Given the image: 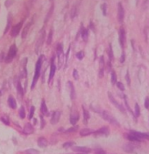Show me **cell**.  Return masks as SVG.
<instances>
[{
  "label": "cell",
  "instance_id": "45",
  "mask_svg": "<svg viewBox=\"0 0 149 154\" xmlns=\"http://www.w3.org/2000/svg\"><path fill=\"white\" fill-rule=\"evenodd\" d=\"M95 153L96 154H106L105 151H104V150H102V149H96V150L95 151Z\"/></svg>",
  "mask_w": 149,
  "mask_h": 154
},
{
  "label": "cell",
  "instance_id": "36",
  "mask_svg": "<svg viewBox=\"0 0 149 154\" xmlns=\"http://www.w3.org/2000/svg\"><path fill=\"white\" fill-rule=\"evenodd\" d=\"M101 9H102V11H103V14L104 15V16H106L107 15V4H103L101 6Z\"/></svg>",
  "mask_w": 149,
  "mask_h": 154
},
{
  "label": "cell",
  "instance_id": "40",
  "mask_svg": "<svg viewBox=\"0 0 149 154\" xmlns=\"http://www.w3.org/2000/svg\"><path fill=\"white\" fill-rule=\"evenodd\" d=\"M78 129V127L77 126H74V127H72V128H69V129H68L66 130V133H70V132H75V131H76Z\"/></svg>",
  "mask_w": 149,
  "mask_h": 154
},
{
  "label": "cell",
  "instance_id": "35",
  "mask_svg": "<svg viewBox=\"0 0 149 154\" xmlns=\"http://www.w3.org/2000/svg\"><path fill=\"white\" fill-rule=\"evenodd\" d=\"M75 56H76V58L78 60H83V57H84V53H83V51H80V52H78L76 54H75Z\"/></svg>",
  "mask_w": 149,
  "mask_h": 154
},
{
  "label": "cell",
  "instance_id": "4",
  "mask_svg": "<svg viewBox=\"0 0 149 154\" xmlns=\"http://www.w3.org/2000/svg\"><path fill=\"white\" fill-rule=\"evenodd\" d=\"M44 40H45V30L42 29L40 32V33H39V38H38L37 41H36V46H35L36 54L38 53L39 50H40V48L41 47V46H42Z\"/></svg>",
  "mask_w": 149,
  "mask_h": 154
},
{
  "label": "cell",
  "instance_id": "38",
  "mask_svg": "<svg viewBox=\"0 0 149 154\" xmlns=\"http://www.w3.org/2000/svg\"><path fill=\"white\" fill-rule=\"evenodd\" d=\"M34 107L32 106L31 107V109H30V113H29V116H28V118L29 119H32L33 118V114H34Z\"/></svg>",
  "mask_w": 149,
  "mask_h": 154
},
{
  "label": "cell",
  "instance_id": "28",
  "mask_svg": "<svg viewBox=\"0 0 149 154\" xmlns=\"http://www.w3.org/2000/svg\"><path fill=\"white\" fill-rule=\"evenodd\" d=\"M25 154H40V151L35 149H28L25 151Z\"/></svg>",
  "mask_w": 149,
  "mask_h": 154
},
{
  "label": "cell",
  "instance_id": "22",
  "mask_svg": "<svg viewBox=\"0 0 149 154\" xmlns=\"http://www.w3.org/2000/svg\"><path fill=\"white\" fill-rule=\"evenodd\" d=\"M40 110H41V113H42L43 115H45V116H48V108H47L45 101H42V103H41Z\"/></svg>",
  "mask_w": 149,
  "mask_h": 154
},
{
  "label": "cell",
  "instance_id": "47",
  "mask_svg": "<svg viewBox=\"0 0 149 154\" xmlns=\"http://www.w3.org/2000/svg\"><path fill=\"white\" fill-rule=\"evenodd\" d=\"M44 126H45V121H44L42 116H41V129H43Z\"/></svg>",
  "mask_w": 149,
  "mask_h": 154
},
{
  "label": "cell",
  "instance_id": "17",
  "mask_svg": "<svg viewBox=\"0 0 149 154\" xmlns=\"http://www.w3.org/2000/svg\"><path fill=\"white\" fill-rule=\"evenodd\" d=\"M8 105L10 106V108L12 109H16L17 107V103L15 98L12 95H10L8 97Z\"/></svg>",
  "mask_w": 149,
  "mask_h": 154
},
{
  "label": "cell",
  "instance_id": "32",
  "mask_svg": "<svg viewBox=\"0 0 149 154\" xmlns=\"http://www.w3.org/2000/svg\"><path fill=\"white\" fill-rule=\"evenodd\" d=\"M19 116L21 117V118H25V108L24 107H21V108L19 109Z\"/></svg>",
  "mask_w": 149,
  "mask_h": 154
},
{
  "label": "cell",
  "instance_id": "29",
  "mask_svg": "<svg viewBox=\"0 0 149 154\" xmlns=\"http://www.w3.org/2000/svg\"><path fill=\"white\" fill-rule=\"evenodd\" d=\"M140 106H138V103H136L135 104V117H138L140 116Z\"/></svg>",
  "mask_w": 149,
  "mask_h": 154
},
{
  "label": "cell",
  "instance_id": "30",
  "mask_svg": "<svg viewBox=\"0 0 149 154\" xmlns=\"http://www.w3.org/2000/svg\"><path fill=\"white\" fill-rule=\"evenodd\" d=\"M52 40H53V31H50L48 33V40H47V43H48V45H50L52 43Z\"/></svg>",
  "mask_w": 149,
  "mask_h": 154
},
{
  "label": "cell",
  "instance_id": "20",
  "mask_svg": "<svg viewBox=\"0 0 149 154\" xmlns=\"http://www.w3.org/2000/svg\"><path fill=\"white\" fill-rule=\"evenodd\" d=\"M69 88H70V97H71L72 100H75V96H76V94H75L74 85H73V83L71 82H69Z\"/></svg>",
  "mask_w": 149,
  "mask_h": 154
},
{
  "label": "cell",
  "instance_id": "26",
  "mask_svg": "<svg viewBox=\"0 0 149 154\" xmlns=\"http://www.w3.org/2000/svg\"><path fill=\"white\" fill-rule=\"evenodd\" d=\"M7 25H6V30H4V34L8 32V30L10 29V26H11V23H12V16H11V14L9 15V17H8V19H7Z\"/></svg>",
  "mask_w": 149,
  "mask_h": 154
},
{
  "label": "cell",
  "instance_id": "11",
  "mask_svg": "<svg viewBox=\"0 0 149 154\" xmlns=\"http://www.w3.org/2000/svg\"><path fill=\"white\" fill-rule=\"evenodd\" d=\"M135 147H136L135 145L131 144V143H128V144H125V145H123V150H124L125 152L131 153V152H132V151H134Z\"/></svg>",
  "mask_w": 149,
  "mask_h": 154
},
{
  "label": "cell",
  "instance_id": "31",
  "mask_svg": "<svg viewBox=\"0 0 149 154\" xmlns=\"http://www.w3.org/2000/svg\"><path fill=\"white\" fill-rule=\"evenodd\" d=\"M117 82V75L114 71H111V83L112 84H116Z\"/></svg>",
  "mask_w": 149,
  "mask_h": 154
},
{
  "label": "cell",
  "instance_id": "16",
  "mask_svg": "<svg viewBox=\"0 0 149 154\" xmlns=\"http://www.w3.org/2000/svg\"><path fill=\"white\" fill-rule=\"evenodd\" d=\"M55 71H56V67L54 63V58L52 59L51 61V67H50V74H49V82H50V81L53 79L54 74H55Z\"/></svg>",
  "mask_w": 149,
  "mask_h": 154
},
{
  "label": "cell",
  "instance_id": "34",
  "mask_svg": "<svg viewBox=\"0 0 149 154\" xmlns=\"http://www.w3.org/2000/svg\"><path fill=\"white\" fill-rule=\"evenodd\" d=\"M113 52H112V47H111V45L109 46V59L110 61H112L113 60Z\"/></svg>",
  "mask_w": 149,
  "mask_h": 154
},
{
  "label": "cell",
  "instance_id": "50",
  "mask_svg": "<svg viewBox=\"0 0 149 154\" xmlns=\"http://www.w3.org/2000/svg\"><path fill=\"white\" fill-rule=\"evenodd\" d=\"M146 139L149 140V133H146Z\"/></svg>",
  "mask_w": 149,
  "mask_h": 154
},
{
  "label": "cell",
  "instance_id": "44",
  "mask_svg": "<svg viewBox=\"0 0 149 154\" xmlns=\"http://www.w3.org/2000/svg\"><path fill=\"white\" fill-rule=\"evenodd\" d=\"M0 120H1L2 122H4V124H6V125H9V124H10L9 120H8V119H6V117H0Z\"/></svg>",
  "mask_w": 149,
  "mask_h": 154
},
{
  "label": "cell",
  "instance_id": "15",
  "mask_svg": "<svg viewBox=\"0 0 149 154\" xmlns=\"http://www.w3.org/2000/svg\"><path fill=\"white\" fill-rule=\"evenodd\" d=\"M125 42V29L121 28L119 30V43L122 47L124 46Z\"/></svg>",
  "mask_w": 149,
  "mask_h": 154
},
{
  "label": "cell",
  "instance_id": "49",
  "mask_svg": "<svg viewBox=\"0 0 149 154\" xmlns=\"http://www.w3.org/2000/svg\"><path fill=\"white\" fill-rule=\"evenodd\" d=\"M124 61H125V54H123L121 57V62H124Z\"/></svg>",
  "mask_w": 149,
  "mask_h": 154
},
{
  "label": "cell",
  "instance_id": "14",
  "mask_svg": "<svg viewBox=\"0 0 149 154\" xmlns=\"http://www.w3.org/2000/svg\"><path fill=\"white\" fill-rule=\"evenodd\" d=\"M78 120H79V113L76 111L72 112V114L70 115V123H71V124L75 125Z\"/></svg>",
  "mask_w": 149,
  "mask_h": 154
},
{
  "label": "cell",
  "instance_id": "43",
  "mask_svg": "<svg viewBox=\"0 0 149 154\" xmlns=\"http://www.w3.org/2000/svg\"><path fill=\"white\" fill-rule=\"evenodd\" d=\"M116 83H117V87L119 88L120 90H122V91L125 90V87H124V85H123L122 82H116Z\"/></svg>",
  "mask_w": 149,
  "mask_h": 154
},
{
  "label": "cell",
  "instance_id": "52",
  "mask_svg": "<svg viewBox=\"0 0 149 154\" xmlns=\"http://www.w3.org/2000/svg\"><path fill=\"white\" fill-rule=\"evenodd\" d=\"M84 154H86V153H84Z\"/></svg>",
  "mask_w": 149,
  "mask_h": 154
},
{
  "label": "cell",
  "instance_id": "33",
  "mask_svg": "<svg viewBox=\"0 0 149 154\" xmlns=\"http://www.w3.org/2000/svg\"><path fill=\"white\" fill-rule=\"evenodd\" d=\"M17 89H18V92H19V95H23L24 92H23V88H22V86L20 84L19 82H18V84H17Z\"/></svg>",
  "mask_w": 149,
  "mask_h": 154
},
{
  "label": "cell",
  "instance_id": "39",
  "mask_svg": "<svg viewBox=\"0 0 149 154\" xmlns=\"http://www.w3.org/2000/svg\"><path fill=\"white\" fill-rule=\"evenodd\" d=\"M74 145H75L74 142H67V143H64L62 146H63L64 148H69V147H71V146H73Z\"/></svg>",
  "mask_w": 149,
  "mask_h": 154
},
{
  "label": "cell",
  "instance_id": "46",
  "mask_svg": "<svg viewBox=\"0 0 149 154\" xmlns=\"http://www.w3.org/2000/svg\"><path fill=\"white\" fill-rule=\"evenodd\" d=\"M104 76V68H100V71H99V77L102 78Z\"/></svg>",
  "mask_w": 149,
  "mask_h": 154
},
{
  "label": "cell",
  "instance_id": "5",
  "mask_svg": "<svg viewBox=\"0 0 149 154\" xmlns=\"http://www.w3.org/2000/svg\"><path fill=\"white\" fill-rule=\"evenodd\" d=\"M108 96H109L110 101H111V103L114 104V106L116 107V108L119 109V110L122 112V113H124V114H125V108H124V106L121 105V104H120V103H119V102H117L116 100H115V98L113 97V95H112L110 92L108 93Z\"/></svg>",
  "mask_w": 149,
  "mask_h": 154
},
{
  "label": "cell",
  "instance_id": "19",
  "mask_svg": "<svg viewBox=\"0 0 149 154\" xmlns=\"http://www.w3.org/2000/svg\"><path fill=\"white\" fill-rule=\"evenodd\" d=\"M48 145V142L45 137H40L38 139V145L40 146V147H41V148L47 147Z\"/></svg>",
  "mask_w": 149,
  "mask_h": 154
},
{
  "label": "cell",
  "instance_id": "9",
  "mask_svg": "<svg viewBox=\"0 0 149 154\" xmlns=\"http://www.w3.org/2000/svg\"><path fill=\"white\" fill-rule=\"evenodd\" d=\"M124 17H125L124 8L122 6V4L119 3V8H117V19H119V21L122 22L124 20Z\"/></svg>",
  "mask_w": 149,
  "mask_h": 154
},
{
  "label": "cell",
  "instance_id": "10",
  "mask_svg": "<svg viewBox=\"0 0 149 154\" xmlns=\"http://www.w3.org/2000/svg\"><path fill=\"white\" fill-rule=\"evenodd\" d=\"M60 117H61V112L60 111H54L51 117V124H56L59 122Z\"/></svg>",
  "mask_w": 149,
  "mask_h": 154
},
{
  "label": "cell",
  "instance_id": "23",
  "mask_svg": "<svg viewBox=\"0 0 149 154\" xmlns=\"http://www.w3.org/2000/svg\"><path fill=\"white\" fill-rule=\"evenodd\" d=\"M83 123L87 124L89 119H90V113H89L87 109H84V107H83Z\"/></svg>",
  "mask_w": 149,
  "mask_h": 154
},
{
  "label": "cell",
  "instance_id": "42",
  "mask_svg": "<svg viewBox=\"0 0 149 154\" xmlns=\"http://www.w3.org/2000/svg\"><path fill=\"white\" fill-rule=\"evenodd\" d=\"M73 77L75 78V80H78V78H79V75H78L76 69H74V71H73Z\"/></svg>",
  "mask_w": 149,
  "mask_h": 154
},
{
  "label": "cell",
  "instance_id": "7",
  "mask_svg": "<svg viewBox=\"0 0 149 154\" xmlns=\"http://www.w3.org/2000/svg\"><path fill=\"white\" fill-rule=\"evenodd\" d=\"M73 151L81 153H90L91 151L90 149L86 147V146H75V147H73Z\"/></svg>",
  "mask_w": 149,
  "mask_h": 154
},
{
  "label": "cell",
  "instance_id": "18",
  "mask_svg": "<svg viewBox=\"0 0 149 154\" xmlns=\"http://www.w3.org/2000/svg\"><path fill=\"white\" fill-rule=\"evenodd\" d=\"M92 133H94V130H91V129H89V128H84V129L80 130V135L82 136V137L89 136V135L92 134Z\"/></svg>",
  "mask_w": 149,
  "mask_h": 154
},
{
  "label": "cell",
  "instance_id": "1",
  "mask_svg": "<svg viewBox=\"0 0 149 154\" xmlns=\"http://www.w3.org/2000/svg\"><path fill=\"white\" fill-rule=\"evenodd\" d=\"M43 59H44V55H40V58L38 59L37 62H36V66H35V73H34V76H33V83H32V88H34V86L37 82V81L40 77V68L41 66H42L43 63Z\"/></svg>",
  "mask_w": 149,
  "mask_h": 154
},
{
  "label": "cell",
  "instance_id": "37",
  "mask_svg": "<svg viewBox=\"0 0 149 154\" xmlns=\"http://www.w3.org/2000/svg\"><path fill=\"white\" fill-rule=\"evenodd\" d=\"M14 3V0H6V3H4V6H6V7H11L12 4H13Z\"/></svg>",
  "mask_w": 149,
  "mask_h": 154
},
{
  "label": "cell",
  "instance_id": "2",
  "mask_svg": "<svg viewBox=\"0 0 149 154\" xmlns=\"http://www.w3.org/2000/svg\"><path fill=\"white\" fill-rule=\"evenodd\" d=\"M101 115H102V117H103L105 121L109 122L110 124H111L113 125H116V126H119V122L117 121V119L115 118L113 116H111L108 111H105V110L102 111Z\"/></svg>",
  "mask_w": 149,
  "mask_h": 154
},
{
  "label": "cell",
  "instance_id": "3",
  "mask_svg": "<svg viewBox=\"0 0 149 154\" xmlns=\"http://www.w3.org/2000/svg\"><path fill=\"white\" fill-rule=\"evenodd\" d=\"M16 54H17V46L16 45H12L11 47L9 49V52H8V54H7V56L6 59V63H10V62L14 59Z\"/></svg>",
  "mask_w": 149,
  "mask_h": 154
},
{
  "label": "cell",
  "instance_id": "6",
  "mask_svg": "<svg viewBox=\"0 0 149 154\" xmlns=\"http://www.w3.org/2000/svg\"><path fill=\"white\" fill-rule=\"evenodd\" d=\"M22 24H23V21L19 22V24L15 25L12 28V31H11L12 37H16L17 35H19L20 30H21V28H22Z\"/></svg>",
  "mask_w": 149,
  "mask_h": 154
},
{
  "label": "cell",
  "instance_id": "41",
  "mask_svg": "<svg viewBox=\"0 0 149 154\" xmlns=\"http://www.w3.org/2000/svg\"><path fill=\"white\" fill-rule=\"evenodd\" d=\"M144 106L146 109H149V97H146L145 99V103H144Z\"/></svg>",
  "mask_w": 149,
  "mask_h": 154
},
{
  "label": "cell",
  "instance_id": "13",
  "mask_svg": "<svg viewBox=\"0 0 149 154\" xmlns=\"http://www.w3.org/2000/svg\"><path fill=\"white\" fill-rule=\"evenodd\" d=\"M33 131H34V129H33V127L32 124H27L25 125L24 130H23V132H24V134L30 135V134H33Z\"/></svg>",
  "mask_w": 149,
  "mask_h": 154
},
{
  "label": "cell",
  "instance_id": "24",
  "mask_svg": "<svg viewBox=\"0 0 149 154\" xmlns=\"http://www.w3.org/2000/svg\"><path fill=\"white\" fill-rule=\"evenodd\" d=\"M80 33H81V34H82V37L83 39V40H88V35H89V33H88V30L87 29H85V28H83L82 26V29H81L80 31Z\"/></svg>",
  "mask_w": 149,
  "mask_h": 154
},
{
  "label": "cell",
  "instance_id": "21",
  "mask_svg": "<svg viewBox=\"0 0 149 154\" xmlns=\"http://www.w3.org/2000/svg\"><path fill=\"white\" fill-rule=\"evenodd\" d=\"M32 24H33V22H30V23H28V24L25 25V26L24 27V29H23V31H22V34H21V37L23 39H25V37H27V33H28V31H29V28L31 27Z\"/></svg>",
  "mask_w": 149,
  "mask_h": 154
},
{
  "label": "cell",
  "instance_id": "48",
  "mask_svg": "<svg viewBox=\"0 0 149 154\" xmlns=\"http://www.w3.org/2000/svg\"><path fill=\"white\" fill-rule=\"evenodd\" d=\"M126 80H127L128 85H130V79H129V74H128V72H127V74H126Z\"/></svg>",
  "mask_w": 149,
  "mask_h": 154
},
{
  "label": "cell",
  "instance_id": "51",
  "mask_svg": "<svg viewBox=\"0 0 149 154\" xmlns=\"http://www.w3.org/2000/svg\"><path fill=\"white\" fill-rule=\"evenodd\" d=\"M2 95V92H1V90H0V95Z\"/></svg>",
  "mask_w": 149,
  "mask_h": 154
},
{
  "label": "cell",
  "instance_id": "27",
  "mask_svg": "<svg viewBox=\"0 0 149 154\" xmlns=\"http://www.w3.org/2000/svg\"><path fill=\"white\" fill-rule=\"evenodd\" d=\"M53 12H54V4H52L51 7H50V10H49L48 13V15H47V17H46V19H45V22L46 23L48 22V20L51 18L52 14H53Z\"/></svg>",
  "mask_w": 149,
  "mask_h": 154
},
{
  "label": "cell",
  "instance_id": "25",
  "mask_svg": "<svg viewBox=\"0 0 149 154\" xmlns=\"http://www.w3.org/2000/svg\"><path fill=\"white\" fill-rule=\"evenodd\" d=\"M77 15V9L76 6H73L71 8V11H70V18L71 19H74V18Z\"/></svg>",
  "mask_w": 149,
  "mask_h": 154
},
{
  "label": "cell",
  "instance_id": "12",
  "mask_svg": "<svg viewBox=\"0 0 149 154\" xmlns=\"http://www.w3.org/2000/svg\"><path fill=\"white\" fill-rule=\"evenodd\" d=\"M27 59L25 58L23 59L21 61V76L23 78H25L27 77Z\"/></svg>",
  "mask_w": 149,
  "mask_h": 154
},
{
  "label": "cell",
  "instance_id": "8",
  "mask_svg": "<svg viewBox=\"0 0 149 154\" xmlns=\"http://www.w3.org/2000/svg\"><path fill=\"white\" fill-rule=\"evenodd\" d=\"M110 133V130L108 127H102L99 130L94 131V134L96 136H107L109 135Z\"/></svg>",
  "mask_w": 149,
  "mask_h": 154
}]
</instances>
